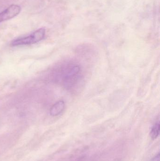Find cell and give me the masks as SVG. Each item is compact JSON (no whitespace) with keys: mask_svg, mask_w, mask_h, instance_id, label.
I'll return each mask as SVG.
<instances>
[{"mask_svg":"<svg viewBox=\"0 0 160 161\" xmlns=\"http://www.w3.org/2000/svg\"><path fill=\"white\" fill-rule=\"evenodd\" d=\"M149 161H160V154L158 153L157 156H155L152 159Z\"/></svg>","mask_w":160,"mask_h":161,"instance_id":"obj_5","label":"cell"},{"mask_svg":"<svg viewBox=\"0 0 160 161\" xmlns=\"http://www.w3.org/2000/svg\"><path fill=\"white\" fill-rule=\"evenodd\" d=\"M65 108V102L63 100H59L51 107L50 110V114L52 116H57L64 111Z\"/></svg>","mask_w":160,"mask_h":161,"instance_id":"obj_3","label":"cell"},{"mask_svg":"<svg viewBox=\"0 0 160 161\" xmlns=\"http://www.w3.org/2000/svg\"><path fill=\"white\" fill-rule=\"evenodd\" d=\"M45 34L46 30L44 28H39L29 36L14 40L11 42L10 45L12 46H17L34 44L42 40L45 37Z\"/></svg>","mask_w":160,"mask_h":161,"instance_id":"obj_1","label":"cell"},{"mask_svg":"<svg viewBox=\"0 0 160 161\" xmlns=\"http://www.w3.org/2000/svg\"><path fill=\"white\" fill-rule=\"evenodd\" d=\"M21 11V7L17 4H12L0 12V23L8 20L18 16Z\"/></svg>","mask_w":160,"mask_h":161,"instance_id":"obj_2","label":"cell"},{"mask_svg":"<svg viewBox=\"0 0 160 161\" xmlns=\"http://www.w3.org/2000/svg\"><path fill=\"white\" fill-rule=\"evenodd\" d=\"M160 132V123L159 122H158L156 123L153 128L151 129L150 131V137L153 140L157 139L158 136H159Z\"/></svg>","mask_w":160,"mask_h":161,"instance_id":"obj_4","label":"cell"}]
</instances>
